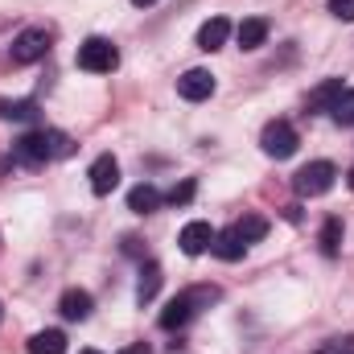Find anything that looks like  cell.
Segmentation results:
<instances>
[{
  "instance_id": "1",
  "label": "cell",
  "mask_w": 354,
  "mask_h": 354,
  "mask_svg": "<svg viewBox=\"0 0 354 354\" xmlns=\"http://www.w3.org/2000/svg\"><path fill=\"white\" fill-rule=\"evenodd\" d=\"M75 153V140L58 128H41V132H25L12 140V161L21 165H46V161H62Z\"/></svg>"
},
{
  "instance_id": "2",
  "label": "cell",
  "mask_w": 354,
  "mask_h": 354,
  "mask_svg": "<svg viewBox=\"0 0 354 354\" xmlns=\"http://www.w3.org/2000/svg\"><path fill=\"white\" fill-rule=\"evenodd\" d=\"M223 292L214 284H194V288H181L174 301L161 309V330H185L202 309H210Z\"/></svg>"
},
{
  "instance_id": "3",
  "label": "cell",
  "mask_w": 354,
  "mask_h": 354,
  "mask_svg": "<svg viewBox=\"0 0 354 354\" xmlns=\"http://www.w3.org/2000/svg\"><path fill=\"white\" fill-rule=\"evenodd\" d=\"M79 71H87V75H111L115 66H120V50L107 41V37H87L83 46H79Z\"/></svg>"
},
{
  "instance_id": "4",
  "label": "cell",
  "mask_w": 354,
  "mask_h": 354,
  "mask_svg": "<svg viewBox=\"0 0 354 354\" xmlns=\"http://www.w3.org/2000/svg\"><path fill=\"white\" fill-rule=\"evenodd\" d=\"M46 54H50V33H46V29H21V33L12 37V46H8L12 66H33V62H41Z\"/></svg>"
},
{
  "instance_id": "5",
  "label": "cell",
  "mask_w": 354,
  "mask_h": 354,
  "mask_svg": "<svg viewBox=\"0 0 354 354\" xmlns=\"http://www.w3.org/2000/svg\"><path fill=\"white\" fill-rule=\"evenodd\" d=\"M334 177H338V169H334L330 161H309L305 169H297V177H292V189H297L301 198H322V194H330Z\"/></svg>"
},
{
  "instance_id": "6",
  "label": "cell",
  "mask_w": 354,
  "mask_h": 354,
  "mask_svg": "<svg viewBox=\"0 0 354 354\" xmlns=\"http://www.w3.org/2000/svg\"><path fill=\"white\" fill-rule=\"evenodd\" d=\"M297 128L288 124V120H272L264 132H260V149H264L268 157H276V161H288L292 153H297Z\"/></svg>"
},
{
  "instance_id": "7",
  "label": "cell",
  "mask_w": 354,
  "mask_h": 354,
  "mask_svg": "<svg viewBox=\"0 0 354 354\" xmlns=\"http://www.w3.org/2000/svg\"><path fill=\"white\" fill-rule=\"evenodd\" d=\"M87 177H91V189H95L99 198H107V194L120 185V161H115L111 153H103V157H95V161H91Z\"/></svg>"
},
{
  "instance_id": "8",
  "label": "cell",
  "mask_w": 354,
  "mask_h": 354,
  "mask_svg": "<svg viewBox=\"0 0 354 354\" xmlns=\"http://www.w3.org/2000/svg\"><path fill=\"white\" fill-rule=\"evenodd\" d=\"M210 243H214V227H210V223H202V218L185 223V227H181V235H177V248H181L185 256H202V252H210Z\"/></svg>"
},
{
  "instance_id": "9",
  "label": "cell",
  "mask_w": 354,
  "mask_h": 354,
  "mask_svg": "<svg viewBox=\"0 0 354 354\" xmlns=\"http://www.w3.org/2000/svg\"><path fill=\"white\" fill-rule=\"evenodd\" d=\"M177 95H181V99H189V103L210 99V95H214V75H210V71H202V66L185 71V75L177 79Z\"/></svg>"
},
{
  "instance_id": "10",
  "label": "cell",
  "mask_w": 354,
  "mask_h": 354,
  "mask_svg": "<svg viewBox=\"0 0 354 354\" xmlns=\"http://www.w3.org/2000/svg\"><path fill=\"white\" fill-rule=\"evenodd\" d=\"M91 309H95V301H91L87 288H66V292L58 297V313H62L66 322H87Z\"/></svg>"
},
{
  "instance_id": "11",
  "label": "cell",
  "mask_w": 354,
  "mask_h": 354,
  "mask_svg": "<svg viewBox=\"0 0 354 354\" xmlns=\"http://www.w3.org/2000/svg\"><path fill=\"white\" fill-rule=\"evenodd\" d=\"M227 37H231V21H227V17H210V21L198 29V50L214 54V50L227 46Z\"/></svg>"
},
{
  "instance_id": "12",
  "label": "cell",
  "mask_w": 354,
  "mask_h": 354,
  "mask_svg": "<svg viewBox=\"0 0 354 354\" xmlns=\"http://www.w3.org/2000/svg\"><path fill=\"white\" fill-rule=\"evenodd\" d=\"M161 202H165V198H161V189H157V185H149V181H140V185H132V189H128V210H132V214H153Z\"/></svg>"
},
{
  "instance_id": "13",
  "label": "cell",
  "mask_w": 354,
  "mask_h": 354,
  "mask_svg": "<svg viewBox=\"0 0 354 354\" xmlns=\"http://www.w3.org/2000/svg\"><path fill=\"white\" fill-rule=\"evenodd\" d=\"M210 252L218 256V260H227V264H235V260H243V252H248V243L235 235V227L231 231H214V243H210Z\"/></svg>"
},
{
  "instance_id": "14",
  "label": "cell",
  "mask_w": 354,
  "mask_h": 354,
  "mask_svg": "<svg viewBox=\"0 0 354 354\" xmlns=\"http://www.w3.org/2000/svg\"><path fill=\"white\" fill-rule=\"evenodd\" d=\"M157 288H161V264H140V280H136V305L145 309V305H153V297H157Z\"/></svg>"
},
{
  "instance_id": "15",
  "label": "cell",
  "mask_w": 354,
  "mask_h": 354,
  "mask_svg": "<svg viewBox=\"0 0 354 354\" xmlns=\"http://www.w3.org/2000/svg\"><path fill=\"white\" fill-rule=\"evenodd\" d=\"M29 354H66V334L62 330H37L29 342H25Z\"/></svg>"
},
{
  "instance_id": "16",
  "label": "cell",
  "mask_w": 354,
  "mask_h": 354,
  "mask_svg": "<svg viewBox=\"0 0 354 354\" xmlns=\"http://www.w3.org/2000/svg\"><path fill=\"white\" fill-rule=\"evenodd\" d=\"M342 79H326V83H317V87L309 91V103H305V107H309V111H330V107H334V99H338V95H342Z\"/></svg>"
},
{
  "instance_id": "17",
  "label": "cell",
  "mask_w": 354,
  "mask_h": 354,
  "mask_svg": "<svg viewBox=\"0 0 354 354\" xmlns=\"http://www.w3.org/2000/svg\"><path fill=\"white\" fill-rule=\"evenodd\" d=\"M235 37H239L243 50H260V46L268 41V21L264 17H248V21L235 29Z\"/></svg>"
},
{
  "instance_id": "18",
  "label": "cell",
  "mask_w": 354,
  "mask_h": 354,
  "mask_svg": "<svg viewBox=\"0 0 354 354\" xmlns=\"http://www.w3.org/2000/svg\"><path fill=\"white\" fill-rule=\"evenodd\" d=\"M235 235H239L243 243H260L268 235V218L264 214H243V218L235 223Z\"/></svg>"
},
{
  "instance_id": "19",
  "label": "cell",
  "mask_w": 354,
  "mask_h": 354,
  "mask_svg": "<svg viewBox=\"0 0 354 354\" xmlns=\"http://www.w3.org/2000/svg\"><path fill=\"white\" fill-rule=\"evenodd\" d=\"M0 120H37V103L33 99H0Z\"/></svg>"
},
{
  "instance_id": "20",
  "label": "cell",
  "mask_w": 354,
  "mask_h": 354,
  "mask_svg": "<svg viewBox=\"0 0 354 354\" xmlns=\"http://www.w3.org/2000/svg\"><path fill=\"white\" fill-rule=\"evenodd\" d=\"M342 252V218H326L322 223V256H338Z\"/></svg>"
},
{
  "instance_id": "21",
  "label": "cell",
  "mask_w": 354,
  "mask_h": 354,
  "mask_svg": "<svg viewBox=\"0 0 354 354\" xmlns=\"http://www.w3.org/2000/svg\"><path fill=\"white\" fill-rule=\"evenodd\" d=\"M330 115H334L338 124H354V87H346L342 95H338V99H334Z\"/></svg>"
},
{
  "instance_id": "22",
  "label": "cell",
  "mask_w": 354,
  "mask_h": 354,
  "mask_svg": "<svg viewBox=\"0 0 354 354\" xmlns=\"http://www.w3.org/2000/svg\"><path fill=\"white\" fill-rule=\"evenodd\" d=\"M194 194H198V181H194V177H185V181H177L174 189L165 194V202H169V206H189V202H194Z\"/></svg>"
},
{
  "instance_id": "23",
  "label": "cell",
  "mask_w": 354,
  "mask_h": 354,
  "mask_svg": "<svg viewBox=\"0 0 354 354\" xmlns=\"http://www.w3.org/2000/svg\"><path fill=\"white\" fill-rule=\"evenodd\" d=\"M313 354H354V334H346V338H330L322 351H313Z\"/></svg>"
},
{
  "instance_id": "24",
  "label": "cell",
  "mask_w": 354,
  "mask_h": 354,
  "mask_svg": "<svg viewBox=\"0 0 354 354\" xmlns=\"http://www.w3.org/2000/svg\"><path fill=\"white\" fill-rule=\"evenodd\" d=\"M330 12L338 21H354V0H330Z\"/></svg>"
},
{
  "instance_id": "25",
  "label": "cell",
  "mask_w": 354,
  "mask_h": 354,
  "mask_svg": "<svg viewBox=\"0 0 354 354\" xmlns=\"http://www.w3.org/2000/svg\"><path fill=\"white\" fill-rule=\"evenodd\" d=\"M120 354H149V346H145V342H132L128 351H120Z\"/></svg>"
},
{
  "instance_id": "26",
  "label": "cell",
  "mask_w": 354,
  "mask_h": 354,
  "mask_svg": "<svg viewBox=\"0 0 354 354\" xmlns=\"http://www.w3.org/2000/svg\"><path fill=\"white\" fill-rule=\"evenodd\" d=\"M132 4H136V8H149V4H157V0H132Z\"/></svg>"
},
{
  "instance_id": "27",
  "label": "cell",
  "mask_w": 354,
  "mask_h": 354,
  "mask_svg": "<svg viewBox=\"0 0 354 354\" xmlns=\"http://www.w3.org/2000/svg\"><path fill=\"white\" fill-rule=\"evenodd\" d=\"M346 181H351V189H354V169H351V177H346Z\"/></svg>"
},
{
  "instance_id": "28",
  "label": "cell",
  "mask_w": 354,
  "mask_h": 354,
  "mask_svg": "<svg viewBox=\"0 0 354 354\" xmlns=\"http://www.w3.org/2000/svg\"><path fill=\"white\" fill-rule=\"evenodd\" d=\"M79 354H99V351H79Z\"/></svg>"
},
{
  "instance_id": "29",
  "label": "cell",
  "mask_w": 354,
  "mask_h": 354,
  "mask_svg": "<svg viewBox=\"0 0 354 354\" xmlns=\"http://www.w3.org/2000/svg\"><path fill=\"white\" fill-rule=\"evenodd\" d=\"M0 317H4V309H0Z\"/></svg>"
}]
</instances>
